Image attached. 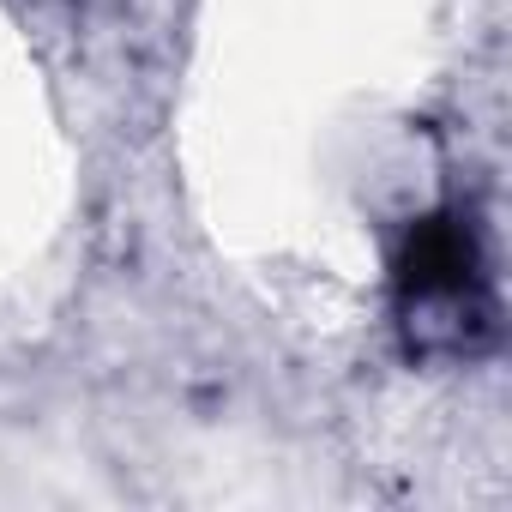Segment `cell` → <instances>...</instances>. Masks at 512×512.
Returning <instances> with one entry per match:
<instances>
[{"mask_svg": "<svg viewBox=\"0 0 512 512\" xmlns=\"http://www.w3.org/2000/svg\"><path fill=\"white\" fill-rule=\"evenodd\" d=\"M398 320L416 356H476L494 344V278L464 211L422 217L398 253Z\"/></svg>", "mask_w": 512, "mask_h": 512, "instance_id": "obj_1", "label": "cell"}]
</instances>
